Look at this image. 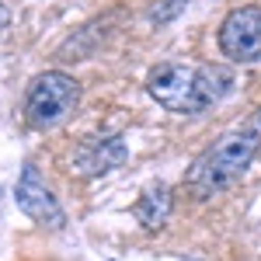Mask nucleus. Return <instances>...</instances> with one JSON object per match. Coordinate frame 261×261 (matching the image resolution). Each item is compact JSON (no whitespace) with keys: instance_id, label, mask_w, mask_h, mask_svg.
<instances>
[{"instance_id":"obj_9","label":"nucleus","mask_w":261,"mask_h":261,"mask_svg":"<svg viewBox=\"0 0 261 261\" xmlns=\"http://www.w3.org/2000/svg\"><path fill=\"white\" fill-rule=\"evenodd\" d=\"M7 24H11V11H7V7H4V4H0V32H4V28H7Z\"/></svg>"},{"instance_id":"obj_10","label":"nucleus","mask_w":261,"mask_h":261,"mask_svg":"<svg viewBox=\"0 0 261 261\" xmlns=\"http://www.w3.org/2000/svg\"><path fill=\"white\" fill-rule=\"evenodd\" d=\"M188 261H202V258H188Z\"/></svg>"},{"instance_id":"obj_4","label":"nucleus","mask_w":261,"mask_h":261,"mask_svg":"<svg viewBox=\"0 0 261 261\" xmlns=\"http://www.w3.org/2000/svg\"><path fill=\"white\" fill-rule=\"evenodd\" d=\"M220 53L233 63H261V7H237L223 18Z\"/></svg>"},{"instance_id":"obj_6","label":"nucleus","mask_w":261,"mask_h":261,"mask_svg":"<svg viewBox=\"0 0 261 261\" xmlns=\"http://www.w3.org/2000/svg\"><path fill=\"white\" fill-rule=\"evenodd\" d=\"M125 157H129V146L122 143V136H87L73 150V167L84 178H98V174L122 167Z\"/></svg>"},{"instance_id":"obj_5","label":"nucleus","mask_w":261,"mask_h":261,"mask_svg":"<svg viewBox=\"0 0 261 261\" xmlns=\"http://www.w3.org/2000/svg\"><path fill=\"white\" fill-rule=\"evenodd\" d=\"M14 199H18L21 213H24L28 220H35L39 226H49V230H63V226H66V213H63V205L56 202V195L45 188V181H42L35 164H24Z\"/></svg>"},{"instance_id":"obj_7","label":"nucleus","mask_w":261,"mask_h":261,"mask_svg":"<svg viewBox=\"0 0 261 261\" xmlns=\"http://www.w3.org/2000/svg\"><path fill=\"white\" fill-rule=\"evenodd\" d=\"M171 205H174L171 188H167L164 181H157V185L143 188V195L136 199L133 213H136V220L143 223V230H161L164 223H167V216H171Z\"/></svg>"},{"instance_id":"obj_1","label":"nucleus","mask_w":261,"mask_h":261,"mask_svg":"<svg viewBox=\"0 0 261 261\" xmlns=\"http://www.w3.org/2000/svg\"><path fill=\"white\" fill-rule=\"evenodd\" d=\"M146 91L174 115H199L233 91V73L216 63H157L146 73Z\"/></svg>"},{"instance_id":"obj_3","label":"nucleus","mask_w":261,"mask_h":261,"mask_svg":"<svg viewBox=\"0 0 261 261\" xmlns=\"http://www.w3.org/2000/svg\"><path fill=\"white\" fill-rule=\"evenodd\" d=\"M81 105V84L63 70H45L24 91V122L32 129H56Z\"/></svg>"},{"instance_id":"obj_2","label":"nucleus","mask_w":261,"mask_h":261,"mask_svg":"<svg viewBox=\"0 0 261 261\" xmlns=\"http://www.w3.org/2000/svg\"><path fill=\"white\" fill-rule=\"evenodd\" d=\"M258 153H261V108L251 112V119L244 125L223 133L213 146H205L195 157L192 171L185 174V185H188V192L195 199H209L220 188L233 185L251 167V161Z\"/></svg>"},{"instance_id":"obj_8","label":"nucleus","mask_w":261,"mask_h":261,"mask_svg":"<svg viewBox=\"0 0 261 261\" xmlns=\"http://www.w3.org/2000/svg\"><path fill=\"white\" fill-rule=\"evenodd\" d=\"M185 7H188V0H164V4H157V7H150V21L167 24V21L174 18V14H181Z\"/></svg>"}]
</instances>
